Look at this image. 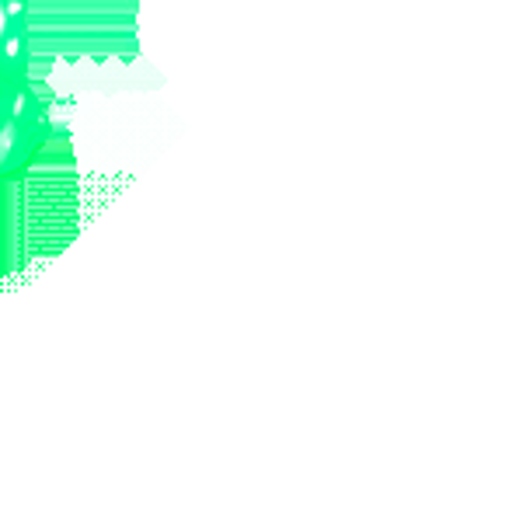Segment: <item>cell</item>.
I'll use <instances>...</instances> for the list:
<instances>
[{"instance_id": "obj_1", "label": "cell", "mask_w": 509, "mask_h": 512, "mask_svg": "<svg viewBox=\"0 0 509 512\" xmlns=\"http://www.w3.org/2000/svg\"><path fill=\"white\" fill-rule=\"evenodd\" d=\"M53 102L35 77H0V185L39 161L53 140Z\"/></svg>"}]
</instances>
